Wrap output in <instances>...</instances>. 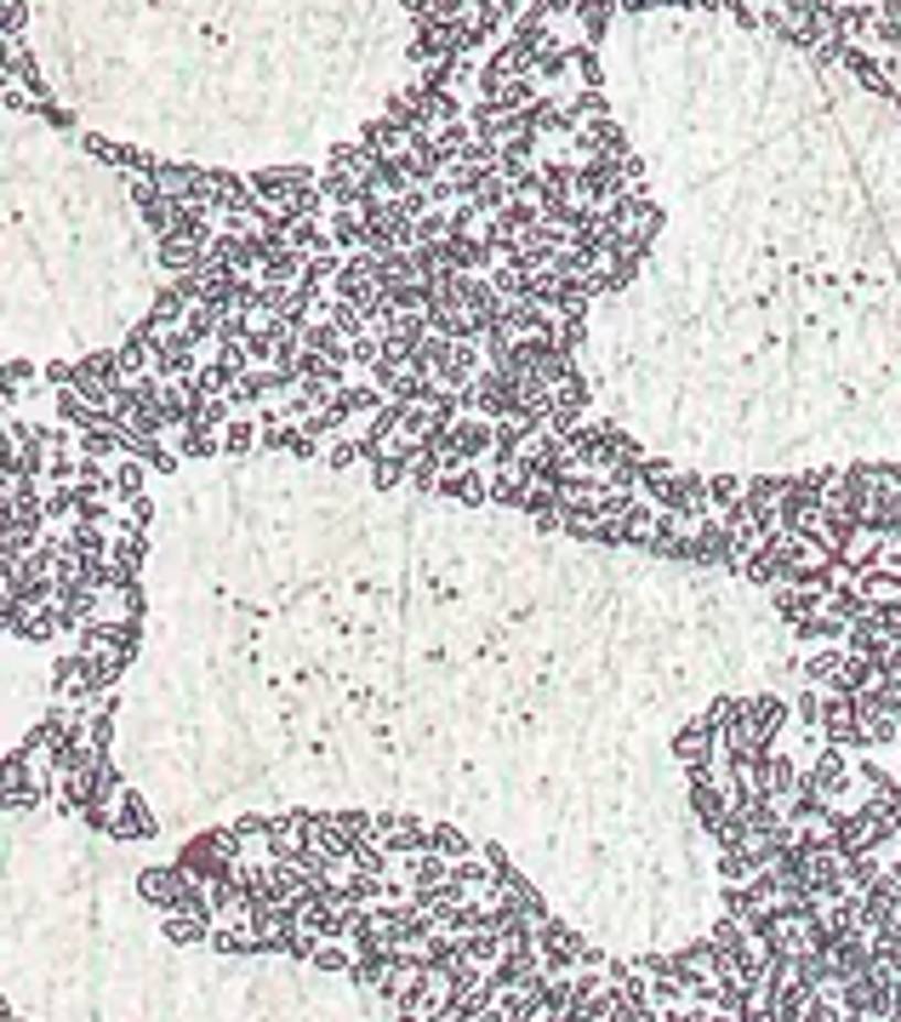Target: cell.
Returning <instances> with one entry per match:
<instances>
[]
</instances>
